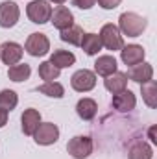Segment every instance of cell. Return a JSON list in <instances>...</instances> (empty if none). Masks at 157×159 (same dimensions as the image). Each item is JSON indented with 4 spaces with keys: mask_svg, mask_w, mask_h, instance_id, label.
I'll use <instances>...</instances> for the list:
<instances>
[{
    "mask_svg": "<svg viewBox=\"0 0 157 159\" xmlns=\"http://www.w3.org/2000/svg\"><path fill=\"white\" fill-rule=\"evenodd\" d=\"M148 20L133 11H126L118 17V30L120 34L128 35V37H139L142 35V32L146 30Z\"/></svg>",
    "mask_w": 157,
    "mask_h": 159,
    "instance_id": "obj_1",
    "label": "cell"
},
{
    "mask_svg": "<svg viewBox=\"0 0 157 159\" xmlns=\"http://www.w3.org/2000/svg\"><path fill=\"white\" fill-rule=\"evenodd\" d=\"M100 43H102V46H105L107 50H120L122 46H124V39H122V34H120V30H118L117 24H113V22H107V24H104L102 26V30H100Z\"/></svg>",
    "mask_w": 157,
    "mask_h": 159,
    "instance_id": "obj_2",
    "label": "cell"
},
{
    "mask_svg": "<svg viewBox=\"0 0 157 159\" xmlns=\"http://www.w3.org/2000/svg\"><path fill=\"white\" fill-rule=\"evenodd\" d=\"M26 15L35 24H46L52 17V6L46 0H32L26 6Z\"/></svg>",
    "mask_w": 157,
    "mask_h": 159,
    "instance_id": "obj_3",
    "label": "cell"
},
{
    "mask_svg": "<svg viewBox=\"0 0 157 159\" xmlns=\"http://www.w3.org/2000/svg\"><path fill=\"white\" fill-rule=\"evenodd\" d=\"M67 152L74 159H87L92 154V139L87 135H76L69 141Z\"/></svg>",
    "mask_w": 157,
    "mask_h": 159,
    "instance_id": "obj_4",
    "label": "cell"
},
{
    "mask_svg": "<svg viewBox=\"0 0 157 159\" xmlns=\"http://www.w3.org/2000/svg\"><path fill=\"white\" fill-rule=\"evenodd\" d=\"M24 50L34 56V57H41V56H46L50 52V41L44 34H30L28 39H26V44H24Z\"/></svg>",
    "mask_w": 157,
    "mask_h": 159,
    "instance_id": "obj_5",
    "label": "cell"
},
{
    "mask_svg": "<svg viewBox=\"0 0 157 159\" xmlns=\"http://www.w3.org/2000/svg\"><path fill=\"white\" fill-rule=\"evenodd\" d=\"M70 85H72V89L78 91V93H89V91H92L94 85H96V74H94L92 70H89V69H79V70H76V72L72 74Z\"/></svg>",
    "mask_w": 157,
    "mask_h": 159,
    "instance_id": "obj_6",
    "label": "cell"
},
{
    "mask_svg": "<svg viewBox=\"0 0 157 159\" xmlns=\"http://www.w3.org/2000/svg\"><path fill=\"white\" fill-rule=\"evenodd\" d=\"M34 139L41 146H50V144L57 143V139H59V128L54 122H41L39 128L34 133Z\"/></svg>",
    "mask_w": 157,
    "mask_h": 159,
    "instance_id": "obj_7",
    "label": "cell"
},
{
    "mask_svg": "<svg viewBox=\"0 0 157 159\" xmlns=\"http://www.w3.org/2000/svg\"><path fill=\"white\" fill-rule=\"evenodd\" d=\"M20 9L13 0H4L0 4V26L2 28H13L19 22Z\"/></svg>",
    "mask_w": 157,
    "mask_h": 159,
    "instance_id": "obj_8",
    "label": "cell"
},
{
    "mask_svg": "<svg viewBox=\"0 0 157 159\" xmlns=\"http://www.w3.org/2000/svg\"><path fill=\"white\" fill-rule=\"evenodd\" d=\"M22 54H24V48H22L19 43H15V41H6V43L0 46V59H2L7 67L17 65V63L20 61Z\"/></svg>",
    "mask_w": 157,
    "mask_h": 159,
    "instance_id": "obj_9",
    "label": "cell"
},
{
    "mask_svg": "<svg viewBox=\"0 0 157 159\" xmlns=\"http://www.w3.org/2000/svg\"><path fill=\"white\" fill-rule=\"evenodd\" d=\"M50 22L54 24V28H57L59 32L74 26V15L69 7L65 6H57L54 11H52V17H50Z\"/></svg>",
    "mask_w": 157,
    "mask_h": 159,
    "instance_id": "obj_10",
    "label": "cell"
},
{
    "mask_svg": "<svg viewBox=\"0 0 157 159\" xmlns=\"http://www.w3.org/2000/svg\"><path fill=\"white\" fill-rule=\"evenodd\" d=\"M113 107L120 111V113H128L131 109H135V104H137V96L129 91V89H124L117 94H113V100H111Z\"/></svg>",
    "mask_w": 157,
    "mask_h": 159,
    "instance_id": "obj_11",
    "label": "cell"
},
{
    "mask_svg": "<svg viewBox=\"0 0 157 159\" xmlns=\"http://www.w3.org/2000/svg\"><path fill=\"white\" fill-rule=\"evenodd\" d=\"M144 56H146V52L141 44H126V46L120 48V59L129 67H133L137 63H142Z\"/></svg>",
    "mask_w": 157,
    "mask_h": 159,
    "instance_id": "obj_12",
    "label": "cell"
},
{
    "mask_svg": "<svg viewBox=\"0 0 157 159\" xmlns=\"http://www.w3.org/2000/svg\"><path fill=\"white\" fill-rule=\"evenodd\" d=\"M128 78L131 80V81H135V83H146V81H150V80L154 78V67L150 65V63H137V65H133L129 70H128V74H126Z\"/></svg>",
    "mask_w": 157,
    "mask_h": 159,
    "instance_id": "obj_13",
    "label": "cell"
},
{
    "mask_svg": "<svg viewBox=\"0 0 157 159\" xmlns=\"http://www.w3.org/2000/svg\"><path fill=\"white\" fill-rule=\"evenodd\" d=\"M20 122H22V131L24 135H34L35 129L39 128L41 124V113L37 109L30 107V109H24L22 117H20Z\"/></svg>",
    "mask_w": 157,
    "mask_h": 159,
    "instance_id": "obj_14",
    "label": "cell"
},
{
    "mask_svg": "<svg viewBox=\"0 0 157 159\" xmlns=\"http://www.w3.org/2000/svg\"><path fill=\"white\" fill-rule=\"evenodd\" d=\"M113 72H117V59L113 56H100L94 61V74H100V76L107 78Z\"/></svg>",
    "mask_w": 157,
    "mask_h": 159,
    "instance_id": "obj_15",
    "label": "cell"
},
{
    "mask_svg": "<svg viewBox=\"0 0 157 159\" xmlns=\"http://www.w3.org/2000/svg\"><path fill=\"white\" fill-rule=\"evenodd\" d=\"M96 111H98V104L92 98H81L76 104V113L81 120H92L96 117Z\"/></svg>",
    "mask_w": 157,
    "mask_h": 159,
    "instance_id": "obj_16",
    "label": "cell"
},
{
    "mask_svg": "<svg viewBox=\"0 0 157 159\" xmlns=\"http://www.w3.org/2000/svg\"><path fill=\"white\" fill-rule=\"evenodd\" d=\"M104 85H105V89L109 91V93H113V94H117L120 91H124L126 89V85H128V76L124 74V72H113V74H109L107 78L104 80Z\"/></svg>",
    "mask_w": 157,
    "mask_h": 159,
    "instance_id": "obj_17",
    "label": "cell"
},
{
    "mask_svg": "<svg viewBox=\"0 0 157 159\" xmlns=\"http://www.w3.org/2000/svg\"><path fill=\"white\" fill-rule=\"evenodd\" d=\"M48 61L52 65H56L57 69H67V67H72L76 63V56L69 50H54V54L50 56Z\"/></svg>",
    "mask_w": 157,
    "mask_h": 159,
    "instance_id": "obj_18",
    "label": "cell"
},
{
    "mask_svg": "<svg viewBox=\"0 0 157 159\" xmlns=\"http://www.w3.org/2000/svg\"><path fill=\"white\" fill-rule=\"evenodd\" d=\"M79 46L83 48V52L87 56H96L102 50V43H100V37L96 34H83Z\"/></svg>",
    "mask_w": 157,
    "mask_h": 159,
    "instance_id": "obj_19",
    "label": "cell"
},
{
    "mask_svg": "<svg viewBox=\"0 0 157 159\" xmlns=\"http://www.w3.org/2000/svg\"><path fill=\"white\" fill-rule=\"evenodd\" d=\"M30 74H32V69L28 63H17V65H11L7 69V78L11 81H17V83L26 81L30 78Z\"/></svg>",
    "mask_w": 157,
    "mask_h": 159,
    "instance_id": "obj_20",
    "label": "cell"
},
{
    "mask_svg": "<svg viewBox=\"0 0 157 159\" xmlns=\"http://www.w3.org/2000/svg\"><path fill=\"white\" fill-rule=\"evenodd\" d=\"M129 159H152L154 157V150L148 143L144 141H139L135 143L131 148H129V154H128Z\"/></svg>",
    "mask_w": 157,
    "mask_h": 159,
    "instance_id": "obj_21",
    "label": "cell"
},
{
    "mask_svg": "<svg viewBox=\"0 0 157 159\" xmlns=\"http://www.w3.org/2000/svg\"><path fill=\"white\" fill-rule=\"evenodd\" d=\"M141 91H142V100L146 102V106L155 109L157 107V83L154 80H150V81L141 85Z\"/></svg>",
    "mask_w": 157,
    "mask_h": 159,
    "instance_id": "obj_22",
    "label": "cell"
},
{
    "mask_svg": "<svg viewBox=\"0 0 157 159\" xmlns=\"http://www.w3.org/2000/svg\"><path fill=\"white\" fill-rule=\"evenodd\" d=\"M17 104H19V96H17L15 91H11V89L0 91V109L9 113V111H13L17 107Z\"/></svg>",
    "mask_w": 157,
    "mask_h": 159,
    "instance_id": "obj_23",
    "label": "cell"
},
{
    "mask_svg": "<svg viewBox=\"0 0 157 159\" xmlns=\"http://www.w3.org/2000/svg\"><path fill=\"white\" fill-rule=\"evenodd\" d=\"M37 91L43 93V94H46V96H52V98H63L65 96V89L57 81H44L43 85L37 87Z\"/></svg>",
    "mask_w": 157,
    "mask_h": 159,
    "instance_id": "obj_24",
    "label": "cell"
},
{
    "mask_svg": "<svg viewBox=\"0 0 157 159\" xmlns=\"http://www.w3.org/2000/svg\"><path fill=\"white\" fill-rule=\"evenodd\" d=\"M59 74H61V69H57L50 61H43L39 65V78L44 81H54L59 78Z\"/></svg>",
    "mask_w": 157,
    "mask_h": 159,
    "instance_id": "obj_25",
    "label": "cell"
},
{
    "mask_svg": "<svg viewBox=\"0 0 157 159\" xmlns=\"http://www.w3.org/2000/svg\"><path fill=\"white\" fill-rule=\"evenodd\" d=\"M81 37H83V30L79 26H70V28H67L59 34V39L69 43V44H79Z\"/></svg>",
    "mask_w": 157,
    "mask_h": 159,
    "instance_id": "obj_26",
    "label": "cell"
},
{
    "mask_svg": "<svg viewBox=\"0 0 157 159\" xmlns=\"http://www.w3.org/2000/svg\"><path fill=\"white\" fill-rule=\"evenodd\" d=\"M96 2L100 4V7H102V9H115V7L120 6V2H122V0H96Z\"/></svg>",
    "mask_w": 157,
    "mask_h": 159,
    "instance_id": "obj_27",
    "label": "cell"
},
{
    "mask_svg": "<svg viewBox=\"0 0 157 159\" xmlns=\"http://www.w3.org/2000/svg\"><path fill=\"white\" fill-rule=\"evenodd\" d=\"M96 4V0H74V6H78L79 9H91Z\"/></svg>",
    "mask_w": 157,
    "mask_h": 159,
    "instance_id": "obj_28",
    "label": "cell"
},
{
    "mask_svg": "<svg viewBox=\"0 0 157 159\" xmlns=\"http://www.w3.org/2000/svg\"><path fill=\"white\" fill-rule=\"evenodd\" d=\"M6 124H7V111L0 109V128H4Z\"/></svg>",
    "mask_w": 157,
    "mask_h": 159,
    "instance_id": "obj_29",
    "label": "cell"
},
{
    "mask_svg": "<svg viewBox=\"0 0 157 159\" xmlns=\"http://www.w3.org/2000/svg\"><path fill=\"white\" fill-rule=\"evenodd\" d=\"M50 2H54V4H57V6H61V4H65L67 0H50Z\"/></svg>",
    "mask_w": 157,
    "mask_h": 159,
    "instance_id": "obj_30",
    "label": "cell"
}]
</instances>
